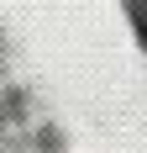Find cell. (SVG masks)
<instances>
[{
	"mask_svg": "<svg viewBox=\"0 0 147 153\" xmlns=\"http://www.w3.org/2000/svg\"><path fill=\"white\" fill-rule=\"evenodd\" d=\"M132 11H137V27H142V37H147V0H132Z\"/></svg>",
	"mask_w": 147,
	"mask_h": 153,
	"instance_id": "cell-1",
	"label": "cell"
}]
</instances>
